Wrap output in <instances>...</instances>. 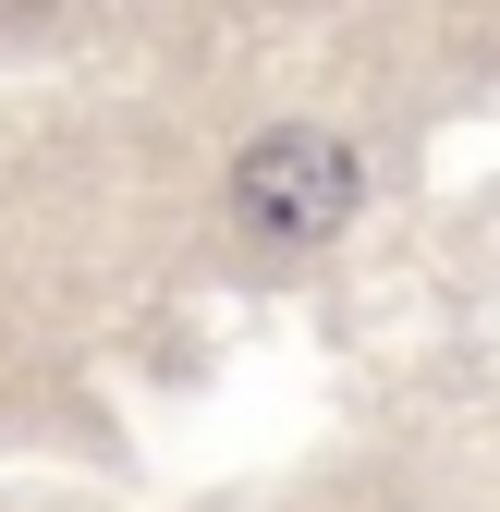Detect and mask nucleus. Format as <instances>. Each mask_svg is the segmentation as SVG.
Returning <instances> with one entry per match:
<instances>
[{"mask_svg":"<svg viewBox=\"0 0 500 512\" xmlns=\"http://www.w3.org/2000/svg\"><path fill=\"white\" fill-rule=\"evenodd\" d=\"M354 196H366L354 147L342 135H305V122H281V135H257L232 159V208H244L257 244H330L354 220Z\"/></svg>","mask_w":500,"mask_h":512,"instance_id":"nucleus-1","label":"nucleus"},{"mask_svg":"<svg viewBox=\"0 0 500 512\" xmlns=\"http://www.w3.org/2000/svg\"><path fill=\"white\" fill-rule=\"evenodd\" d=\"M0 13H49V0H0Z\"/></svg>","mask_w":500,"mask_h":512,"instance_id":"nucleus-2","label":"nucleus"}]
</instances>
